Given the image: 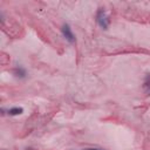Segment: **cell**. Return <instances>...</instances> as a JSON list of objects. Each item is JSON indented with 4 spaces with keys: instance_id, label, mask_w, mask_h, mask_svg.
I'll return each mask as SVG.
<instances>
[{
    "instance_id": "obj_2",
    "label": "cell",
    "mask_w": 150,
    "mask_h": 150,
    "mask_svg": "<svg viewBox=\"0 0 150 150\" xmlns=\"http://www.w3.org/2000/svg\"><path fill=\"white\" fill-rule=\"evenodd\" d=\"M62 33H63V36H64L69 42H71V43L75 42V36H74V34H73V32H71L69 25H63V26H62Z\"/></svg>"
},
{
    "instance_id": "obj_6",
    "label": "cell",
    "mask_w": 150,
    "mask_h": 150,
    "mask_svg": "<svg viewBox=\"0 0 150 150\" xmlns=\"http://www.w3.org/2000/svg\"><path fill=\"white\" fill-rule=\"evenodd\" d=\"M83 150H101V149H94V148H90V149H83Z\"/></svg>"
},
{
    "instance_id": "obj_5",
    "label": "cell",
    "mask_w": 150,
    "mask_h": 150,
    "mask_svg": "<svg viewBox=\"0 0 150 150\" xmlns=\"http://www.w3.org/2000/svg\"><path fill=\"white\" fill-rule=\"evenodd\" d=\"M145 87H150V74L148 75L146 77V81H145Z\"/></svg>"
},
{
    "instance_id": "obj_1",
    "label": "cell",
    "mask_w": 150,
    "mask_h": 150,
    "mask_svg": "<svg viewBox=\"0 0 150 150\" xmlns=\"http://www.w3.org/2000/svg\"><path fill=\"white\" fill-rule=\"evenodd\" d=\"M96 20L98 22V25L103 28V29H107L108 28V25H109V19L105 14V12L101 8L97 11V15H96Z\"/></svg>"
},
{
    "instance_id": "obj_3",
    "label": "cell",
    "mask_w": 150,
    "mask_h": 150,
    "mask_svg": "<svg viewBox=\"0 0 150 150\" xmlns=\"http://www.w3.org/2000/svg\"><path fill=\"white\" fill-rule=\"evenodd\" d=\"M22 112H23V109H22V108H12V109L8 110V114L12 115V116H14V115H20V114H22Z\"/></svg>"
},
{
    "instance_id": "obj_4",
    "label": "cell",
    "mask_w": 150,
    "mask_h": 150,
    "mask_svg": "<svg viewBox=\"0 0 150 150\" xmlns=\"http://www.w3.org/2000/svg\"><path fill=\"white\" fill-rule=\"evenodd\" d=\"M15 74H16V76H20V77H25V75H26V71H25L22 68H19V69H15Z\"/></svg>"
}]
</instances>
